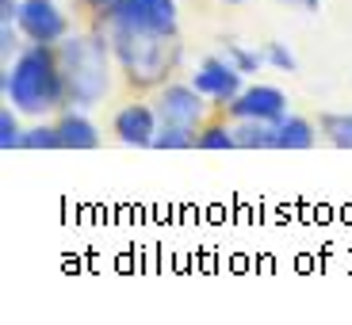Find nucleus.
I'll use <instances>...</instances> for the list:
<instances>
[{
  "label": "nucleus",
  "mask_w": 352,
  "mask_h": 325,
  "mask_svg": "<svg viewBox=\"0 0 352 325\" xmlns=\"http://www.w3.org/2000/svg\"><path fill=\"white\" fill-rule=\"evenodd\" d=\"M19 150H62L58 146V131H54V119H31Z\"/></svg>",
  "instance_id": "nucleus-17"
},
{
  "label": "nucleus",
  "mask_w": 352,
  "mask_h": 325,
  "mask_svg": "<svg viewBox=\"0 0 352 325\" xmlns=\"http://www.w3.org/2000/svg\"><path fill=\"white\" fill-rule=\"evenodd\" d=\"M188 80H192L203 96L211 100L214 111H222L226 104H234V100H238V92L249 85L245 73L230 62L226 54H211V58H203V62L188 73Z\"/></svg>",
  "instance_id": "nucleus-7"
},
{
  "label": "nucleus",
  "mask_w": 352,
  "mask_h": 325,
  "mask_svg": "<svg viewBox=\"0 0 352 325\" xmlns=\"http://www.w3.org/2000/svg\"><path fill=\"white\" fill-rule=\"evenodd\" d=\"M234 138H238V150H276V134H272V123H253V119H241L234 123Z\"/></svg>",
  "instance_id": "nucleus-14"
},
{
  "label": "nucleus",
  "mask_w": 352,
  "mask_h": 325,
  "mask_svg": "<svg viewBox=\"0 0 352 325\" xmlns=\"http://www.w3.org/2000/svg\"><path fill=\"white\" fill-rule=\"evenodd\" d=\"M54 131H58V146L62 150L80 153V150H96L100 146V126L85 107H73V104L62 107L54 115Z\"/></svg>",
  "instance_id": "nucleus-10"
},
{
  "label": "nucleus",
  "mask_w": 352,
  "mask_h": 325,
  "mask_svg": "<svg viewBox=\"0 0 352 325\" xmlns=\"http://www.w3.org/2000/svg\"><path fill=\"white\" fill-rule=\"evenodd\" d=\"M291 100L280 85H264V80H249L245 88L238 92L234 104L222 107L230 123H241V119H253V123H280L283 115L291 111Z\"/></svg>",
  "instance_id": "nucleus-8"
},
{
  "label": "nucleus",
  "mask_w": 352,
  "mask_h": 325,
  "mask_svg": "<svg viewBox=\"0 0 352 325\" xmlns=\"http://www.w3.org/2000/svg\"><path fill=\"white\" fill-rule=\"evenodd\" d=\"M107 23H131L142 31L180 38V4L176 0H119L107 16Z\"/></svg>",
  "instance_id": "nucleus-9"
},
{
  "label": "nucleus",
  "mask_w": 352,
  "mask_h": 325,
  "mask_svg": "<svg viewBox=\"0 0 352 325\" xmlns=\"http://www.w3.org/2000/svg\"><path fill=\"white\" fill-rule=\"evenodd\" d=\"M261 50H264V65H268V69H276V73H295L299 69L295 50H291L287 43H280V38H268Z\"/></svg>",
  "instance_id": "nucleus-18"
},
{
  "label": "nucleus",
  "mask_w": 352,
  "mask_h": 325,
  "mask_svg": "<svg viewBox=\"0 0 352 325\" xmlns=\"http://www.w3.org/2000/svg\"><path fill=\"white\" fill-rule=\"evenodd\" d=\"M23 111H16V107L4 100V107H0V150L4 153H12V150H19L23 146Z\"/></svg>",
  "instance_id": "nucleus-15"
},
{
  "label": "nucleus",
  "mask_w": 352,
  "mask_h": 325,
  "mask_svg": "<svg viewBox=\"0 0 352 325\" xmlns=\"http://www.w3.org/2000/svg\"><path fill=\"white\" fill-rule=\"evenodd\" d=\"M318 131H322V142H329L333 150H352V111L318 115Z\"/></svg>",
  "instance_id": "nucleus-13"
},
{
  "label": "nucleus",
  "mask_w": 352,
  "mask_h": 325,
  "mask_svg": "<svg viewBox=\"0 0 352 325\" xmlns=\"http://www.w3.org/2000/svg\"><path fill=\"white\" fill-rule=\"evenodd\" d=\"M219 4H226V8H241V4H249V0H219Z\"/></svg>",
  "instance_id": "nucleus-23"
},
{
  "label": "nucleus",
  "mask_w": 352,
  "mask_h": 325,
  "mask_svg": "<svg viewBox=\"0 0 352 325\" xmlns=\"http://www.w3.org/2000/svg\"><path fill=\"white\" fill-rule=\"evenodd\" d=\"M272 134H276V150H283V153L314 150L318 138H322L314 119H307V115H299V111H287L280 123H272Z\"/></svg>",
  "instance_id": "nucleus-11"
},
{
  "label": "nucleus",
  "mask_w": 352,
  "mask_h": 325,
  "mask_svg": "<svg viewBox=\"0 0 352 325\" xmlns=\"http://www.w3.org/2000/svg\"><path fill=\"white\" fill-rule=\"evenodd\" d=\"M153 150H161V153H165V150H168V153H173V150H195V131L161 123L157 138H153Z\"/></svg>",
  "instance_id": "nucleus-19"
},
{
  "label": "nucleus",
  "mask_w": 352,
  "mask_h": 325,
  "mask_svg": "<svg viewBox=\"0 0 352 325\" xmlns=\"http://www.w3.org/2000/svg\"><path fill=\"white\" fill-rule=\"evenodd\" d=\"M153 107H157L161 123L168 126H188V131H199L207 119H211V100L203 96L199 88L192 85V80H168V85H161L157 92H150Z\"/></svg>",
  "instance_id": "nucleus-4"
},
{
  "label": "nucleus",
  "mask_w": 352,
  "mask_h": 325,
  "mask_svg": "<svg viewBox=\"0 0 352 325\" xmlns=\"http://www.w3.org/2000/svg\"><path fill=\"white\" fill-rule=\"evenodd\" d=\"M77 4H80V12H85V16L92 19V23L104 27V23H107V16H111V8L119 4V0H77Z\"/></svg>",
  "instance_id": "nucleus-21"
},
{
  "label": "nucleus",
  "mask_w": 352,
  "mask_h": 325,
  "mask_svg": "<svg viewBox=\"0 0 352 325\" xmlns=\"http://www.w3.org/2000/svg\"><path fill=\"white\" fill-rule=\"evenodd\" d=\"M283 8H295V12H318L322 8V0H276Z\"/></svg>",
  "instance_id": "nucleus-22"
},
{
  "label": "nucleus",
  "mask_w": 352,
  "mask_h": 325,
  "mask_svg": "<svg viewBox=\"0 0 352 325\" xmlns=\"http://www.w3.org/2000/svg\"><path fill=\"white\" fill-rule=\"evenodd\" d=\"M222 54H226L245 77H253L256 69H264V50H253V46H245L241 38H222Z\"/></svg>",
  "instance_id": "nucleus-16"
},
{
  "label": "nucleus",
  "mask_w": 352,
  "mask_h": 325,
  "mask_svg": "<svg viewBox=\"0 0 352 325\" xmlns=\"http://www.w3.org/2000/svg\"><path fill=\"white\" fill-rule=\"evenodd\" d=\"M157 131H161V115L153 107V100L146 96H131L111 115V138L126 150H153Z\"/></svg>",
  "instance_id": "nucleus-5"
},
{
  "label": "nucleus",
  "mask_w": 352,
  "mask_h": 325,
  "mask_svg": "<svg viewBox=\"0 0 352 325\" xmlns=\"http://www.w3.org/2000/svg\"><path fill=\"white\" fill-rule=\"evenodd\" d=\"M23 43H27V38L19 35L16 23H0V58H4V62H12V58L23 50Z\"/></svg>",
  "instance_id": "nucleus-20"
},
{
  "label": "nucleus",
  "mask_w": 352,
  "mask_h": 325,
  "mask_svg": "<svg viewBox=\"0 0 352 325\" xmlns=\"http://www.w3.org/2000/svg\"><path fill=\"white\" fill-rule=\"evenodd\" d=\"M0 92L16 111H23V119H54L62 107H69L58 46L23 43V50L12 62H4Z\"/></svg>",
  "instance_id": "nucleus-1"
},
{
  "label": "nucleus",
  "mask_w": 352,
  "mask_h": 325,
  "mask_svg": "<svg viewBox=\"0 0 352 325\" xmlns=\"http://www.w3.org/2000/svg\"><path fill=\"white\" fill-rule=\"evenodd\" d=\"M104 27H107V38H111L115 65H119V80L134 96H150L180 73V62H184L180 38L142 31V27H131V23H104Z\"/></svg>",
  "instance_id": "nucleus-2"
},
{
  "label": "nucleus",
  "mask_w": 352,
  "mask_h": 325,
  "mask_svg": "<svg viewBox=\"0 0 352 325\" xmlns=\"http://www.w3.org/2000/svg\"><path fill=\"white\" fill-rule=\"evenodd\" d=\"M58 58H62V73H65V88H69V104L73 107H100L115 88L119 65L111 54V38L107 27L92 23L85 31H73L58 43Z\"/></svg>",
  "instance_id": "nucleus-3"
},
{
  "label": "nucleus",
  "mask_w": 352,
  "mask_h": 325,
  "mask_svg": "<svg viewBox=\"0 0 352 325\" xmlns=\"http://www.w3.org/2000/svg\"><path fill=\"white\" fill-rule=\"evenodd\" d=\"M16 27L27 43L58 46L65 35H73V19L62 8V0H19Z\"/></svg>",
  "instance_id": "nucleus-6"
},
{
  "label": "nucleus",
  "mask_w": 352,
  "mask_h": 325,
  "mask_svg": "<svg viewBox=\"0 0 352 325\" xmlns=\"http://www.w3.org/2000/svg\"><path fill=\"white\" fill-rule=\"evenodd\" d=\"M195 150H203V153H230V150H238L234 123H230L222 111H214L211 119L195 131Z\"/></svg>",
  "instance_id": "nucleus-12"
}]
</instances>
